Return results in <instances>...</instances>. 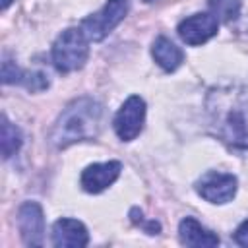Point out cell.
<instances>
[{"label":"cell","instance_id":"7","mask_svg":"<svg viewBox=\"0 0 248 248\" xmlns=\"http://www.w3.org/2000/svg\"><path fill=\"white\" fill-rule=\"evenodd\" d=\"M217 27H219V19L209 12L203 14H194L186 19H182L178 23V35L180 39L190 45V46H198L203 45L205 41H209L213 35H217Z\"/></svg>","mask_w":248,"mask_h":248},{"label":"cell","instance_id":"8","mask_svg":"<svg viewBox=\"0 0 248 248\" xmlns=\"http://www.w3.org/2000/svg\"><path fill=\"white\" fill-rule=\"evenodd\" d=\"M17 227L27 246H41L45 238V213L37 202H25L17 211Z\"/></svg>","mask_w":248,"mask_h":248},{"label":"cell","instance_id":"4","mask_svg":"<svg viewBox=\"0 0 248 248\" xmlns=\"http://www.w3.org/2000/svg\"><path fill=\"white\" fill-rule=\"evenodd\" d=\"M128 10V0H107V4L99 12L91 14L81 21V31L89 41H101L126 17Z\"/></svg>","mask_w":248,"mask_h":248},{"label":"cell","instance_id":"9","mask_svg":"<svg viewBox=\"0 0 248 248\" xmlns=\"http://www.w3.org/2000/svg\"><path fill=\"white\" fill-rule=\"evenodd\" d=\"M120 170H122V165L118 161H107V163L89 165L81 172V186L89 194H99L105 188H108L120 176Z\"/></svg>","mask_w":248,"mask_h":248},{"label":"cell","instance_id":"5","mask_svg":"<svg viewBox=\"0 0 248 248\" xmlns=\"http://www.w3.org/2000/svg\"><path fill=\"white\" fill-rule=\"evenodd\" d=\"M145 122V101L138 95L128 97L114 116V132L122 141H132L140 136Z\"/></svg>","mask_w":248,"mask_h":248},{"label":"cell","instance_id":"10","mask_svg":"<svg viewBox=\"0 0 248 248\" xmlns=\"http://www.w3.org/2000/svg\"><path fill=\"white\" fill-rule=\"evenodd\" d=\"M87 242L89 234L81 221L62 217L52 225V244L56 248H81Z\"/></svg>","mask_w":248,"mask_h":248},{"label":"cell","instance_id":"17","mask_svg":"<svg viewBox=\"0 0 248 248\" xmlns=\"http://www.w3.org/2000/svg\"><path fill=\"white\" fill-rule=\"evenodd\" d=\"M10 2H12V0H2V10H6V8L10 6Z\"/></svg>","mask_w":248,"mask_h":248},{"label":"cell","instance_id":"15","mask_svg":"<svg viewBox=\"0 0 248 248\" xmlns=\"http://www.w3.org/2000/svg\"><path fill=\"white\" fill-rule=\"evenodd\" d=\"M211 14L225 23L234 21L240 16V0H207Z\"/></svg>","mask_w":248,"mask_h":248},{"label":"cell","instance_id":"3","mask_svg":"<svg viewBox=\"0 0 248 248\" xmlns=\"http://www.w3.org/2000/svg\"><path fill=\"white\" fill-rule=\"evenodd\" d=\"M89 56V39L81 27H70L58 35L52 45V62L58 72H76L83 68Z\"/></svg>","mask_w":248,"mask_h":248},{"label":"cell","instance_id":"11","mask_svg":"<svg viewBox=\"0 0 248 248\" xmlns=\"http://www.w3.org/2000/svg\"><path fill=\"white\" fill-rule=\"evenodd\" d=\"M178 238L184 246H192V248H211L219 244V236L209 229L202 227L194 217H184L180 221Z\"/></svg>","mask_w":248,"mask_h":248},{"label":"cell","instance_id":"13","mask_svg":"<svg viewBox=\"0 0 248 248\" xmlns=\"http://www.w3.org/2000/svg\"><path fill=\"white\" fill-rule=\"evenodd\" d=\"M151 54H153L155 62L165 72H174L184 62V52L167 37H157L155 39V43L151 46Z\"/></svg>","mask_w":248,"mask_h":248},{"label":"cell","instance_id":"1","mask_svg":"<svg viewBox=\"0 0 248 248\" xmlns=\"http://www.w3.org/2000/svg\"><path fill=\"white\" fill-rule=\"evenodd\" d=\"M215 134L234 149H248V93L242 89H217L207 99Z\"/></svg>","mask_w":248,"mask_h":248},{"label":"cell","instance_id":"16","mask_svg":"<svg viewBox=\"0 0 248 248\" xmlns=\"http://www.w3.org/2000/svg\"><path fill=\"white\" fill-rule=\"evenodd\" d=\"M234 242L248 248V219L242 221V223L238 225V229L234 231Z\"/></svg>","mask_w":248,"mask_h":248},{"label":"cell","instance_id":"14","mask_svg":"<svg viewBox=\"0 0 248 248\" xmlns=\"http://www.w3.org/2000/svg\"><path fill=\"white\" fill-rule=\"evenodd\" d=\"M19 147H21V132L6 116H2V157L10 159Z\"/></svg>","mask_w":248,"mask_h":248},{"label":"cell","instance_id":"12","mask_svg":"<svg viewBox=\"0 0 248 248\" xmlns=\"http://www.w3.org/2000/svg\"><path fill=\"white\" fill-rule=\"evenodd\" d=\"M2 81L6 85L10 83H21L31 91H41L48 87V79L41 72H23L19 70L12 60L2 62Z\"/></svg>","mask_w":248,"mask_h":248},{"label":"cell","instance_id":"6","mask_svg":"<svg viewBox=\"0 0 248 248\" xmlns=\"http://www.w3.org/2000/svg\"><path fill=\"white\" fill-rule=\"evenodd\" d=\"M196 192L209 203H227L236 194V176L219 170H207L196 182Z\"/></svg>","mask_w":248,"mask_h":248},{"label":"cell","instance_id":"2","mask_svg":"<svg viewBox=\"0 0 248 248\" xmlns=\"http://www.w3.org/2000/svg\"><path fill=\"white\" fill-rule=\"evenodd\" d=\"M103 105L91 97L74 99L58 116L50 132V143L64 149L78 141L95 140L103 126Z\"/></svg>","mask_w":248,"mask_h":248},{"label":"cell","instance_id":"18","mask_svg":"<svg viewBox=\"0 0 248 248\" xmlns=\"http://www.w3.org/2000/svg\"><path fill=\"white\" fill-rule=\"evenodd\" d=\"M145 2H155V0H145Z\"/></svg>","mask_w":248,"mask_h":248}]
</instances>
